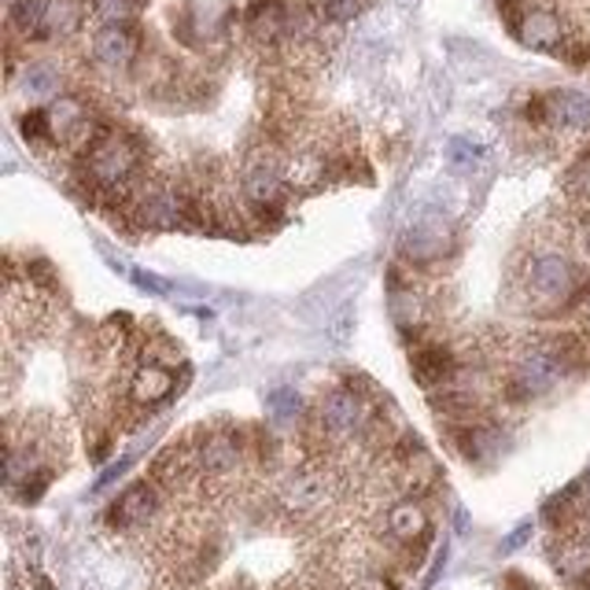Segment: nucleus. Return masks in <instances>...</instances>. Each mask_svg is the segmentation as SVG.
<instances>
[{
	"mask_svg": "<svg viewBox=\"0 0 590 590\" xmlns=\"http://www.w3.org/2000/svg\"><path fill=\"white\" fill-rule=\"evenodd\" d=\"M498 8H502L513 37L521 41V45L535 48V53L557 56L565 48V41L572 37L565 15L557 12L554 4H546V0H498Z\"/></svg>",
	"mask_w": 590,
	"mask_h": 590,
	"instance_id": "1",
	"label": "nucleus"
},
{
	"mask_svg": "<svg viewBox=\"0 0 590 590\" xmlns=\"http://www.w3.org/2000/svg\"><path fill=\"white\" fill-rule=\"evenodd\" d=\"M521 284L527 299H535L538 307H561V303L576 299L579 273L572 266V259L561 256V251H535V256L524 262Z\"/></svg>",
	"mask_w": 590,
	"mask_h": 590,
	"instance_id": "2",
	"label": "nucleus"
},
{
	"mask_svg": "<svg viewBox=\"0 0 590 590\" xmlns=\"http://www.w3.org/2000/svg\"><path fill=\"white\" fill-rule=\"evenodd\" d=\"M565 376V365L557 359V351L546 343V336L532 348H524L513 359V370L506 376V399L510 402H532L538 395H546L557 381Z\"/></svg>",
	"mask_w": 590,
	"mask_h": 590,
	"instance_id": "3",
	"label": "nucleus"
},
{
	"mask_svg": "<svg viewBox=\"0 0 590 590\" xmlns=\"http://www.w3.org/2000/svg\"><path fill=\"white\" fill-rule=\"evenodd\" d=\"M370 410H365V399L359 392H351L348 384L343 388H329L318 399V410H314V429H318L332 446L362 440L365 424H370Z\"/></svg>",
	"mask_w": 590,
	"mask_h": 590,
	"instance_id": "4",
	"label": "nucleus"
},
{
	"mask_svg": "<svg viewBox=\"0 0 590 590\" xmlns=\"http://www.w3.org/2000/svg\"><path fill=\"white\" fill-rule=\"evenodd\" d=\"M229 23L232 12H218L211 0H185L174 12V37L192 53H203L229 37Z\"/></svg>",
	"mask_w": 590,
	"mask_h": 590,
	"instance_id": "5",
	"label": "nucleus"
},
{
	"mask_svg": "<svg viewBox=\"0 0 590 590\" xmlns=\"http://www.w3.org/2000/svg\"><path fill=\"white\" fill-rule=\"evenodd\" d=\"M126 218L140 229H181L185 215H181L178 185H159V181H151V185H137L134 200H129Z\"/></svg>",
	"mask_w": 590,
	"mask_h": 590,
	"instance_id": "6",
	"label": "nucleus"
},
{
	"mask_svg": "<svg viewBox=\"0 0 590 590\" xmlns=\"http://www.w3.org/2000/svg\"><path fill=\"white\" fill-rule=\"evenodd\" d=\"M162 487L151 480H137V484H129L126 491H122L115 502H111V510H107V524L111 527H118V532H137V527H148V524H156L159 521V513H162Z\"/></svg>",
	"mask_w": 590,
	"mask_h": 590,
	"instance_id": "7",
	"label": "nucleus"
},
{
	"mask_svg": "<svg viewBox=\"0 0 590 590\" xmlns=\"http://www.w3.org/2000/svg\"><path fill=\"white\" fill-rule=\"evenodd\" d=\"M446 248H451V226L440 211H424L421 218H413L399 240V251L410 266H432L446 256Z\"/></svg>",
	"mask_w": 590,
	"mask_h": 590,
	"instance_id": "8",
	"label": "nucleus"
},
{
	"mask_svg": "<svg viewBox=\"0 0 590 590\" xmlns=\"http://www.w3.org/2000/svg\"><path fill=\"white\" fill-rule=\"evenodd\" d=\"M89 53H93L97 67L122 75V70L137 67L140 53H145V41H140V30L134 23H107V26H100L93 34Z\"/></svg>",
	"mask_w": 590,
	"mask_h": 590,
	"instance_id": "9",
	"label": "nucleus"
},
{
	"mask_svg": "<svg viewBox=\"0 0 590 590\" xmlns=\"http://www.w3.org/2000/svg\"><path fill=\"white\" fill-rule=\"evenodd\" d=\"M196 469L200 476H207V480H226L240 469L243 462V435L240 432H203L196 429Z\"/></svg>",
	"mask_w": 590,
	"mask_h": 590,
	"instance_id": "10",
	"label": "nucleus"
},
{
	"mask_svg": "<svg viewBox=\"0 0 590 590\" xmlns=\"http://www.w3.org/2000/svg\"><path fill=\"white\" fill-rule=\"evenodd\" d=\"M277 502L292 517H318L325 506H329V480H325L321 469H288L277 487Z\"/></svg>",
	"mask_w": 590,
	"mask_h": 590,
	"instance_id": "11",
	"label": "nucleus"
},
{
	"mask_svg": "<svg viewBox=\"0 0 590 590\" xmlns=\"http://www.w3.org/2000/svg\"><path fill=\"white\" fill-rule=\"evenodd\" d=\"M288 15L292 0H251L248 12H243V30H248L251 45L262 48V53L281 48L284 34H288Z\"/></svg>",
	"mask_w": 590,
	"mask_h": 590,
	"instance_id": "12",
	"label": "nucleus"
},
{
	"mask_svg": "<svg viewBox=\"0 0 590 590\" xmlns=\"http://www.w3.org/2000/svg\"><path fill=\"white\" fill-rule=\"evenodd\" d=\"M384 527H388L392 543H399V546H429V538H432L429 510H424L421 498H413V495H402L399 502L388 506Z\"/></svg>",
	"mask_w": 590,
	"mask_h": 590,
	"instance_id": "13",
	"label": "nucleus"
},
{
	"mask_svg": "<svg viewBox=\"0 0 590 590\" xmlns=\"http://www.w3.org/2000/svg\"><path fill=\"white\" fill-rule=\"evenodd\" d=\"M457 365H462V362H457V354L440 340H417V348L410 354V370L417 376V384H421V388H429V392L451 384Z\"/></svg>",
	"mask_w": 590,
	"mask_h": 590,
	"instance_id": "14",
	"label": "nucleus"
},
{
	"mask_svg": "<svg viewBox=\"0 0 590 590\" xmlns=\"http://www.w3.org/2000/svg\"><path fill=\"white\" fill-rule=\"evenodd\" d=\"M89 15H93V0H48L45 19L30 41H67L86 26Z\"/></svg>",
	"mask_w": 590,
	"mask_h": 590,
	"instance_id": "15",
	"label": "nucleus"
},
{
	"mask_svg": "<svg viewBox=\"0 0 590 590\" xmlns=\"http://www.w3.org/2000/svg\"><path fill=\"white\" fill-rule=\"evenodd\" d=\"M174 370H167V365H156V362H140L134 376H129V402L137 406V410H151V406L167 402L170 395H174Z\"/></svg>",
	"mask_w": 590,
	"mask_h": 590,
	"instance_id": "16",
	"label": "nucleus"
},
{
	"mask_svg": "<svg viewBox=\"0 0 590 590\" xmlns=\"http://www.w3.org/2000/svg\"><path fill=\"white\" fill-rule=\"evenodd\" d=\"M546 129H565V134H579L590 129V100L576 89H554L546 93Z\"/></svg>",
	"mask_w": 590,
	"mask_h": 590,
	"instance_id": "17",
	"label": "nucleus"
},
{
	"mask_svg": "<svg viewBox=\"0 0 590 590\" xmlns=\"http://www.w3.org/2000/svg\"><path fill=\"white\" fill-rule=\"evenodd\" d=\"M388 310H392V321L399 325L402 336H417L421 340V329H424V299L417 295L413 288H402L392 273V299H388Z\"/></svg>",
	"mask_w": 590,
	"mask_h": 590,
	"instance_id": "18",
	"label": "nucleus"
},
{
	"mask_svg": "<svg viewBox=\"0 0 590 590\" xmlns=\"http://www.w3.org/2000/svg\"><path fill=\"white\" fill-rule=\"evenodd\" d=\"M15 86L26 100H56L59 89H64V78H59L53 64H26L15 75Z\"/></svg>",
	"mask_w": 590,
	"mask_h": 590,
	"instance_id": "19",
	"label": "nucleus"
},
{
	"mask_svg": "<svg viewBox=\"0 0 590 590\" xmlns=\"http://www.w3.org/2000/svg\"><path fill=\"white\" fill-rule=\"evenodd\" d=\"M45 8L48 0H12V4H8V30L30 41L37 34L41 19H45Z\"/></svg>",
	"mask_w": 590,
	"mask_h": 590,
	"instance_id": "20",
	"label": "nucleus"
},
{
	"mask_svg": "<svg viewBox=\"0 0 590 590\" xmlns=\"http://www.w3.org/2000/svg\"><path fill=\"white\" fill-rule=\"evenodd\" d=\"M19 134L34 148H56V134H53V122H48L45 107H30L26 115H19Z\"/></svg>",
	"mask_w": 590,
	"mask_h": 590,
	"instance_id": "21",
	"label": "nucleus"
},
{
	"mask_svg": "<svg viewBox=\"0 0 590 590\" xmlns=\"http://www.w3.org/2000/svg\"><path fill=\"white\" fill-rule=\"evenodd\" d=\"M565 196L576 203L579 211H590V151H583L572 167L565 170Z\"/></svg>",
	"mask_w": 590,
	"mask_h": 590,
	"instance_id": "22",
	"label": "nucleus"
},
{
	"mask_svg": "<svg viewBox=\"0 0 590 590\" xmlns=\"http://www.w3.org/2000/svg\"><path fill=\"white\" fill-rule=\"evenodd\" d=\"M243 446L256 454V462L262 465V469H277L281 457H284L281 440L273 432H266V429H248V443H243Z\"/></svg>",
	"mask_w": 590,
	"mask_h": 590,
	"instance_id": "23",
	"label": "nucleus"
},
{
	"mask_svg": "<svg viewBox=\"0 0 590 590\" xmlns=\"http://www.w3.org/2000/svg\"><path fill=\"white\" fill-rule=\"evenodd\" d=\"M325 23H336V26H348L354 23L365 8H373V0H318Z\"/></svg>",
	"mask_w": 590,
	"mask_h": 590,
	"instance_id": "24",
	"label": "nucleus"
},
{
	"mask_svg": "<svg viewBox=\"0 0 590 590\" xmlns=\"http://www.w3.org/2000/svg\"><path fill=\"white\" fill-rule=\"evenodd\" d=\"M134 0H93V19H100V26L107 23H134Z\"/></svg>",
	"mask_w": 590,
	"mask_h": 590,
	"instance_id": "25",
	"label": "nucleus"
},
{
	"mask_svg": "<svg viewBox=\"0 0 590 590\" xmlns=\"http://www.w3.org/2000/svg\"><path fill=\"white\" fill-rule=\"evenodd\" d=\"M446 156H451V162L457 170H473V167H480L487 151H484V145H476V140H469V137H457V140H451Z\"/></svg>",
	"mask_w": 590,
	"mask_h": 590,
	"instance_id": "26",
	"label": "nucleus"
},
{
	"mask_svg": "<svg viewBox=\"0 0 590 590\" xmlns=\"http://www.w3.org/2000/svg\"><path fill=\"white\" fill-rule=\"evenodd\" d=\"M270 413H273V421H295L303 410V399H299V392H292V388H277V392H270Z\"/></svg>",
	"mask_w": 590,
	"mask_h": 590,
	"instance_id": "27",
	"label": "nucleus"
},
{
	"mask_svg": "<svg viewBox=\"0 0 590 590\" xmlns=\"http://www.w3.org/2000/svg\"><path fill=\"white\" fill-rule=\"evenodd\" d=\"M48 484H53V469H48V465H37V469L30 473L12 495L19 498V502H37V498L48 491Z\"/></svg>",
	"mask_w": 590,
	"mask_h": 590,
	"instance_id": "28",
	"label": "nucleus"
},
{
	"mask_svg": "<svg viewBox=\"0 0 590 590\" xmlns=\"http://www.w3.org/2000/svg\"><path fill=\"white\" fill-rule=\"evenodd\" d=\"M348 590H395V583L388 576H381V572H362V576H354Z\"/></svg>",
	"mask_w": 590,
	"mask_h": 590,
	"instance_id": "29",
	"label": "nucleus"
},
{
	"mask_svg": "<svg viewBox=\"0 0 590 590\" xmlns=\"http://www.w3.org/2000/svg\"><path fill=\"white\" fill-rule=\"evenodd\" d=\"M129 281H134L140 292H151V295H167V292H170L167 281L151 277V273H145V270H134V273H129Z\"/></svg>",
	"mask_w": 590,
	"mask_h": 590,
	"instance_id": "30",
	"label": "nucleus"
},
{
	"mask_svg": "<svg viewBox=\"0 0 590 590\" xmlns=\"http://www.w3.org/2000/svg\"><path fill=\"white\" fill-rule=\"evenodd\" d=\"M527 535H532V524H521V527H517V532L502 543V551H517V546H524Z\"/></svg>",
	"mask_w": 590,
	"mask_h": 590,
	"instance_id": "31",
	"label": "nucleus"
},
{
	"mask_svg": "<svg viewBox=\"0 0 590 590\" xmlns=\"http://www.w3.org/2000/svg\"><path fill=\"white\" fill-rule=\"evenodd\" d=\"M506 587H510V590H535V587H532V579L521 576V572H510V576H506Z\"/></svg>",
	"mask_w": 590,
	"mask_h": 590,
	"instance_id": "32",
	"label": "nucleus"
},
{
	"mask_svg": "<svg viewBox=\"0 0 590 590\" xmlns=\"http://www.w3.org/2000/svg\"><path fill=\"white\" fill-rule=\"evenodd\" d=\"M576 583H579V587H583V590H590V568H587V572H583V576H579V579H576Z\"/></svg>",
	"mask_w": 590,
	"mask_h": 590,
	"instance_id": "33",
	"label": "nucleus"
},
{
	"mask_svg": "<svg viewBox=\"0 0 590 590\" xmlns=\"http://www.w3.org/2000/svg\"><path fill=\"white\" fill-rule=\"evenodd\" d=\"M148 4V0H134V8H137V12H140V8H145Z\"/></svg>",
	"mask_w": 590,
	"mask_h": 590,
	"instance_id": "34",
	"label": "nucleus"
},
{
	"mask_svg": "<svg viewBox=\"0 0 590 590\" xmlns=\"http://www.w3.org/2000/svg\"><path fill=\"white\" fill-rule=\"evenodd\" d=\"M583 325H587V336H590V310H587V318H583Z\"/></svg>",
	"mask_w": 590,
	"mask_h": 590,
	"instance_id": "35",
	"label": "nucleus"
}]
</instances>
